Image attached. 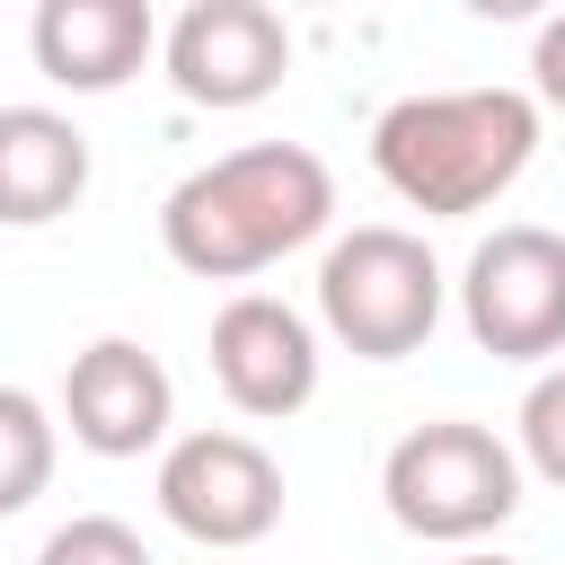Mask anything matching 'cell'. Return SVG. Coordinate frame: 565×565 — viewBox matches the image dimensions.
<instances>
[{
    "instance_id": "1",
    "label": "cell",
    "mask_w": 565,
    "mask_h": 565,
    "mask_svg": "<svg viewBox=\"0 0 565 565\" xmlns=\"http://www.w3.org/2000/svg\"><path fill=\"white\" fill-rule=\"evenodd\" d=\"M327 221H335L327 159L300 141H247L168 185L159 247H168V265H185L203 282H247V274L282 265L291 247H309Z\"/></svg>"
},
{
    "instance_id": "2",
    "label": "cell",
    "mask_w": 565,
    "mask_h": 565,
    "mask_svg": "<svg viewBox=\"0 0 565 565\" xmlns=\"http://www.w3.org/2000/svg\"><path fill=\"white\" fill-rule=\"evenodd\" d=\"M539 159V106L530 88H415L380 106L371 168L380 185L424 221H468L521 185Z\"/></svg>"
},
{
    "instance_id": "3",
    "label": "cell",
    "mask_w": 565,
    "mask_h": 565,
    "mask_svg": "<svg viewBox=\"0 0 565 565\" xmlns=\"http://www.w3.org/2000/svg\"><path fill=\"white\" fill-rule=\"evenodd\" d=\"M380 494H388V521L406 539L477 547L521 512V459H512L503 433H486L468 415H441V424H415V433L388 441Z\"/></svg>"
},
{
    "instance_id": "4",
    "label": "cell",
    "mask_w": 565,
    "mask_h": 565,
    "mask_svg": "<svg viewBox=\"0 0 565 565\" xmlns=\"http://www.w3.org/2000/svg\"><path fill=\"white\" fill-rule=\"evenodd\" d=\"M441 256L397 221H362L318 256V327L362 362H406L441 327Z\"/></svg>"
},
{
    "instance_id": "5",
    "label": "cell",
    "mask_w": 565,
    "mask_h": 565,
    "mask_svg": "<svg viewBox=\"0 0 565 565\" xmlns=\"http://www.w3.org/2000/svg\"><path fill=\"white\" fill-rule=\"evenodd\" d=\"M459 318L494 362H547L565 353V230L503 221L459 265Z\"/></svg>"
},
{
    "instance_id": "6",
    "label": "cell",
    "mask_w": 565,
    "mask_h": 565,
    "mask_svg": "<svg viewBox=\"0 0 565 565\" xmlns=\"http://www.w3.org/2000/svg\"><path fill=\"white\" fill-rule=\"evenodd\" d=\"M159 512L194 547H256L282 521V468L256 433H177L159 450Z\"/></svg>"
},
{
    "instance_id": "7",
    "label": "cell",
    "mask_w": 565,
    "mask_h": 565,
    "mask_svg": "<svg viewBox=\"0 0 565 565\" xmlns=\"http://www.w3.org/2000/svg\"><path fill=\"white\" fill-rule=\"evenodd\" d=\"M159 62H168V88L185 106H212V115H238V106H265L291 71V26L282 9L265 0H194L177 9V26L159 35Z\"/></svg>"
},
{
    "instance_id": "8",
    "label": "cell",
    "mask_w": 565,
    "mask_h": 565,
    "mask_svg": "<svg viewBox=\"0 0 565 565\" xmlns=\"http://www.w3.org/2000/svg\"><path fill=\"white\" fill-rule=\"evenodd\" d=\"M62 424H71V441L97 450V459H141V450H159L168 424H177V380H168V362H159L150 344L97 335V344H79L71 371H62Z\"/></svg>"
},
{
    "instance_id": "9",
    "label": "cell",
    "mask_w": 565,
    "mask_h": 565,
    "mask_svg": "<svg viewBox=\"0 0 565 565\" xmlns=\"http://www.w3.org/2000/svg\"><path fill=\"white\" fill-rule=\"evenodd\" d=\"M318 327L291 309V300H274V291H238L221 318H212V380H221V397L238 406V415H256V424H282V415H300L309 397H318Z\"/></svg>"
},
{
    "instance_id": "10",
    "label": "cell",
    "mask_w": 565,
    "mask_h": 565,
    "mask_svg": "<svg viewBox=\"0 0 565 565\" xmlns=\"http://www.w3.org/2000/svg\"><path fill=\"white\" fill-rule=\"evenodd\" d=\"M26 53L53 88L106 97L159 53V18H150V0H35Z\"/></svg>"
},
{
    "instance_id": "11",
    "label": "cell",
    "mask_w": 565,
    "mask_h": 565,
    "mask_svg": "<svg viewBox=\"0 0 565 565\" xmlns=\"http://www.w3.org/2000/svg\"><path fill=\"white\" fill-rule=\"evenodd\" d=\"M88 194V132L62 106H0V230H44Z\"/></svg>"
},
{
    "instance_id": "12",
    "label": "cell",
    "mask_w": 565,
    "mask_h": 565,
    "mask_svg": "<svg viewBox=\"0 0 565 565\" xmlns=\"http://www.w3.org/2000/svg\"><path fill=\"white\" fill-rule=\"evenodd\" d=\"M53 459H62V424L35 388H9L0 380V521H18L44 486H53Z\"/></svg>"
},
{
    "instance_id": "13",
    "label": "cell",
    "mask_w": 565,
    "mask_h": 565,
    "mask_svg": "<svg viewBox=\"0 0 565 565\" xmlns=\"http://www.w3.org/2000/svg\"><path fill=\"white\" fill-rule=\"evenodd\" d=\"M35 565H150V547H141L132 521H115V512H79V521H62V530L35 547Z\"/></svg>"
},
{
    "instance_id": "14",
    "label": "cell",
    "mask_w": 565,
    "mask_h": 565,
    "mask_svg": "<svg viewBox=\"0 0 565 565\" xmlns=\"http://www.w3.org/2000/svg\"><path fill=\"white\" fill-rule=\"evenodd\" d=\"M512 459H521L530 477L565 486V362L530 380V397H521V450H512Z\"/></svg>"
},
{
    "instance_id": "15",
    "label": "cell",
    "mask_w": 565,
    "mask_h": 565,
    "mask_svg": "<svg viewBox=\"0 0 565 565\" xmlns=\"http://www.w3.org/2000/svg\"><path fill=\"white\" fill-rule=\"evenodd\" d=\"M530 106H556L565 115V9L530 35Z\"/></svg>"
},
{
    "instance_id": "16",
    "label": "cell",
    "mask_w": 565,
    "mask_h": 565,
    "mask_svg": "<svg viewBox=\"0 0 565 565\" xmlns=\"http://www.w3.org/2000/svg\"><path fill=\"white\" fill-rule=\"evenodd\" d=\"M450 565H512V556H486V547H459Z\"/></svg>"
}]
</instances>
